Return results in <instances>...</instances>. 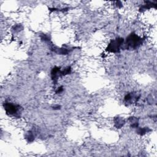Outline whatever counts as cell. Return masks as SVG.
I'll return each instance as SVG.
<instances>
[{"mask_svg": "<svg viewBox=\"0 0 157 157\" xmlns=\"http://www.w3.org/2000/svg\"><path fill=\"white\" fill-rule=\"evenodd\" d=\"M142 44V39L136 34H131L127 37L126 45L128 48L134 49Z\"/></svg>", "mask_w": 157, "mask_h": 157, "instance_id": "1", "label": "cell"}, {"mask_svg": "<svg viewBox=\"0 0 157 157\" xmlns=\"http://www.w3.org/2000/svg\"><path fill=\"white\" fill-rule=\"evenodd\" d=\"M123 41L124 40L122 38H117L115 40L112 41L107 47V51L111 53L119 52L123 44Z\"/></svg>", "mask_w": 157, "mask_h": 157, "instance_id": "2", "label": "cell"}, {"mask_svg": "<svg viewBox=\"0 0 157 157\" xmlns=\"http://www.w3.org/2000/svg\"><path fill=\"white\" fill-rule=\"evenodd\" d=\"M4 109L7 113V114L9 115H15L18 114V112L20 111L21 107L18 105H15L12 103H6L4 104Z\"/></svg>", "mask_w": 157, "mask_h": 157, "instance_id": "3", "label": "cell"}, {"mask_svg": "<svg viewBox=\"0 0 157 157\" xmlns=\"http://www.w3.org/2000/svg\"><path fill=\"white\" fill-rule=\"evenodd\" d=\"M116 120H115V123L117 127V128H120L122 126H123L125 123L124 121L122 119H120V118H117Z\"/></svg>", "mask_w": 157, "mask_h": 157, "instance_id": "4", "label": "cell"}, {"mask_svg": "<svg viewBox=\"0 0 157 157\" xmlns=\"http://www.w3.org/2000/svg\"><path fill=\"white\" fill-rule=\"evenodd\" d=\"M147 132H148V128H140L138 131V133L141 135H144Z\"/></svg>", "mask_w": 157, "mask_h": 157, "instance_id": "5", "label": "cell"}, {"mask_svg": "<svg viewBox=\"0 0 157 157\" xmlns=\"http://www.w3.org/2000/svg\"><path fill=\"white\" fill-rule=\"evenodd\" d=\"M63 90V89H62V87H60V88H58V90H57V92H56V93H60Z\"/></svg>", "mask_w": 157, "mask_h": 157, "instance_id": "6", "label": "cell"}]
</instances>
